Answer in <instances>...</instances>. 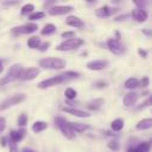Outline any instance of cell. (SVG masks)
Here are the masks:
<instances>
[{"label":"cell","mask_w":152,"mask_h":152,"mask_svg":"<svg viewBox=\"0 0 152 152\" xmlns=\"http://www.w3.org/2000/svg\"><path fill=\"white\" fill-rule=\"evenodd\" d=\"M125 87H126L127 89H131V90L137 89L138 87H140V86H139V80L135 78V77H131V78L126 80V82H125Z\"/></svg>","instance_id":"cell-20"},{"label":"cell","mask_w":152,"mask_h":152,"mask_svg":"<svg viewBox=\"0 0 152 152\" xmlns=\"http://www.w3.org/2000/svg\"><path fill=\"white\" fill-rule=\"evenodd\" d=\"M96 87L97 88H104L106 87V82H97L96 83Z\"/></svg>","instance_id":"cell-38"},{"label":"cell","mask_w":152,"mask_h":152,"mask_svg":"<svg viewBox=\"0 0 152 152\" xmlns=\"http://www.w3.org/2000/svg\"><path fill=\"white\" fill-rule=\"evenodd\" d=\"M148 83H150V80H148V77L144 76V77L141 78V81L139 82V86H141L142 88H146V87L148 86Z\"/></svg>","instance_id":"cell-33"},{"label":"cell","mask_w":152,"mask_h":152,"mask_svg":"<svg viewBox=\"0 0 152 152\" xmlns=\"http://www.w3.org/2000/svg\"><path fill=\"white\" fill-rule=\"evenodd\" d=\"M110 127H112V129L114 132L121 131L122 127H124V120L122 119H115V120H113L112 124H110Z\"/></svg>","instance_id":"cell-24"},{"label":"cell","mask_w":152,"mask_h":152,"mask_svg":"<svg viewBox=\"0 0 152 152\" xmlns=\"http://www.w3.org/2000/svg\"><path fill=\"white\" fill-rule=\"evenodd\" d=\"M128 17H129V14H122V15H119V17H116L114 20H115V21H122V20H126Z\"/></svg>","instance_id":"cell-35"},{"label":"cell","mask_w":152,"mask_h":152,"mask_svg":"<svg viewBox=\"0 0 152 152\" xmlns=\"http://www.w3.org/2000/svg\"><path fill=\"white\" fill-rule=\"evenodd\" d=\"M49 45H50V43H49V42H45V43H43L42 45H39V48H38V49H39L40 51H45V50L49 48Z\"/></svg>","instance_id":"cell-36"},{"label":"cell","mask_w":152,"mask_h":152,"mask_svg":"<svg viewBox=\"0 0 152 152\" xmlns=\"http://www.w3.org/2000/svg\"><path fill=\"white\" fill-rule=\"evenodd\" d=\"M66 65V62L62 58L57 57H46L39 61V66L43 69H51V70H61Z\"/></svg>","instance_id":"cell-2"},{"label":"cell","mask_w":152,"mask_h":152,"mask_svg":"<svg viewBox=\"0 0 152 152\" xmlns=\"http://www.w3.org/2000/svg\"><path fill=\"white\" fill-rule=\"evenodd\" d=\"M150 147H151L150 141H146V142H141L137 145L135 147L131 148L129 152H150Z\"/></svg>","instance_id":"cell-19"},{"label":"cell","mask_w":152,"mask_h":152,"mask_svg":"<svg viewBox=\"0 0 152 152\" xmlns=\"http://www.w3.org/2000/svg\"><path fill=\"white\" fill-rule=\"evenodd\" d=\"M21 152H36V151H33L32 148H28V147H24Z\"/></svg>","instance_id":"cell-39"},{"label":"cell","mask_w":152,"mask_h":152,"mask_svg":"<svg viewBox=\"0 0 152 152\" xmlns=\"http://www.w3.org/2000/svg\"><path fill=\"white\" fill-rule=\"evenodd\" d=\"M74 8L71 6H53V7H50L49 8V13L51 15H62V14H66V13H70Z\"/></svg>","instance_id":"cell-11"},{"label":"cell","mask_w":152,"mask_h":152,"mask_svg":"<svg viewBox=\"0 0 152 152\" xmlns=\"http://www.w3.org/2000/svg\"><path fill=\"white\" fill-rule=\"evenodd\" d=\"M116 11H118V8H112V7L107 6V5H104V6L100 7V8H97L95 13H96V15L99 18H106V17H109L112 13H114Z\"/></svg>","instance_id":"cell-13"},{"label":"cell","mask_w":152,"mask_h":152,"mask_svg":"<svg viewBox=\"0 0 152 152\" xmlns=\"http://www.w3.org/2000/svg\"><path fill=\"white\" fill-rule=\"evenodd\" d=\"M102 103H103V100H102V99H96V100H94V101H90V102L87 104V107H88L89 109H91V110H97V109L101 107Z\"/></svg>","instance_id":"cell-26"},{"label":"cell","mask_w":152,"mask_h":152,"mask_svg":"<svg viewBox=\"0 0 152 152\" xmlns=\"http://www.w3.org/2000/svg\"><path fill=\"white\" fill-rule=\"evenodd\" d=\"M5 128H6V120H5V118L0 116V133L4 132Z\"/></svg>","instance_id":"cell-34"},{"label":"cell","mask_w":152,"mask_h":152,"mask_svg":"<svg viewBox=\"0 0 152 152\" xmlns=\"http://www.w3.org/2000/svg\"><path fill=\"white\" fill-rule=\"evenodd\" d=\"M55 31H56V26H55L53 24H46V25L42 28L40 33H42L43 36H50V34H52Z\"/></svg>","instance_id":"cell-23"},{"label":"cell","mask_w":152,"mask_h":152,"mask_svg":"<svg viewBox=\"0 0 152 152\" xmlns=\"http://www.w3.org/2000/svg\"><path fill=\"white\" fill-rule=\"evenodd\" d=\"M65 24L69 25V26H72V27H82L84 26V21L82 19H80L78 17H74V15H70L65 19Z\"/></svg>","instance_id":"cell-16"},{"label":"cell","mask_w":152,"mask_h":152,"mask_svg":"<svg viewBox=\"0 0 152 152\" xmlns=\"http://www.w3.org/2000/svg\"><path fill=\"white\" fill-rule=\"evenodd\" d=\"M108 66V61L106 59H94V61H90L87 63V68L89 70H103Z\"/></svg>","instance_id":"cell-10"},{"label":"cell","mask_w":152,"mask_h":152,"mask_svg":"<svg viewBox=\"0 0 152 152\" xmlns=\"http://www.w3.org/2000/svg\"><path fill=\"white\" fill-rule=\"evenodd\" d=\"M39 75V69L38 68H28V69H23L20 76H19V80H23V81H31V80H34L37 76Z\"/></svg>","instance_id":"cell-9"},{"label":"cell","mask_w":152,"mask_h":152,"mask_svg":"<svg viewBox=\"0 0 152 152\" xmlns=\"http://www.w3.org/2000/svg\"><path fill=\"white\" fill-rule=\"evenodd\" d=\"M64 95H65V97H66L68 100H74V99H76L77 93H76V90L72 89V88H66L65 91H64Z\"/></svg>","instance_id":"cell-27"},{"label":"cell","mask_w":152,"mask_h":152,"mask_svg":"<svg viewBox=\"0 0 152 152\" xmlns=\"http://www.w3.org/2000/svg\"><path fill=\"white\" fill-rule=\"evenodd\" d=\"M78 76H80V74L76 72V71H65V72L59 74V75H57V76H53V77L43 80L42 82L38 83V88H40V89H46V88L57 86V84H59V83H63V82H65V81L75 80V78H77Z\"/></svg>","instance_id":"cell-1"},{"label":"cell","mask_w":152,"mask_h":152,"mask_svg":"<svg viewBox=\"0 0 152 152\" xmlns=\"http://www.w3.org/2000/svg\"><path fill=\"white\" fill-rule=\"evenodd\" d=\"M83 39L81 38H71V39H66L64 42H62L56 49L58 51H71V50H75L77 48H80L81 45H83Z\"/></svg>","instance_id":"cell-5"},{"label":"cell","mask_w":152,"mask_h":152,"mask_svg":"<svg viewBox=\"0 0 152 152\" xmlns=\"http://www.w3.org/2000/svg\"><path fill=\"white\" fill-rule=\"evenodd\" d=\"M25 100V94H15L11 97H8L7 100H5L1 106H0V109L4 110V109H7L8 107H12L14 104H19L20 102H23Z\"/></svg>","instance_id":"cell-6"},{"label":"cell","mask_w":152,"mask_h":152,"mask_svg":"<svg viewBox=\"0 0 152 152\" xmlns=\"http://www.w3.org/2000/svg\"><path fill=\"white\" fill-rule=\"evenodd\" d=\"M34 10V6L32 5V4H26L25 6H23V8H21V14H28V13H31L32 11Z\"/></svg>","instance_id":"cell-28"},{"label":"cell","mask_w":152,"mask_h":152,"mask_svg":"<svg viewBox=\"0 0 152 152\" xmlns=\"http://www.w3.org/2000/svg\"><path fill=\"white\" fill-rule=\"evenodd\" d=\"M2 70H4V68H2V63H1V62H0V72H1V71H2Z\"/></svg>","instance_id":"cell-41"},{"label":"cell","mask_w":152,"mask_h":152,"mask_svg":"<svg viewBox=\"0 0 152 152\" xmlns=\"http://www.w3.org/2000/svg\"><path fill=\"white\" fill-rule=\"evenodd\" d=\"M69 126L75 133H83L89 128V125L81 124V122H69Z\"/></svg>","instance_id":"cell-17"},{"label":"cell","mask_w":152,"mask_h":152,"mask_svg":"<svg viewBox=\"0 0 152 152\" xmlns=\"http://www.w3.org/2000/svg\"><path fill=\"white\" fill-rule=\"evenodd\" d=\"M26 124H27V116H26V114H21V115H19V118H18V125L24 127Z\"/></svg>","instance_id":"cell-31"},{"label":"cell","mask_w":152,"mask_h":152,"mask_svg":"<svg viewBox=\"0 0 152 152\" xmlns=\"http://www.w3.org/2000/svg\"><path fill=\"white\" fill-rule=\"evenodd\" d=\"M75 32H72V31H66V32H63L62 33V37L63 38H68V39H71V38H75Z\"/></svg>","instance_id":"cell-32"},{"label":"cell","mask_w":152,"mask_h":152,"mask_svg":"<svg viewBox=\"0 0 152 152\" xmlns=\"http://www.w3.org/2000/svg\"><path fill=\"white\" fill-rule=\"evenodd\" d=\"M40 45V39L38 37H31L27 39V46L31 48V49H38Z\"/></svg>","instance_id":"cell-25"},{"label":"cell","mask_w":152,"mask_h":152,"mask_svg":"<svg viewBox=\"0 0 152 152\" xmlns=\"http://www.w3.org/2000/svg\"><path fill=\"white\" fill-rule=\"evenodd\" d=\"M151 127H152V119H144L137 124V129H139V131L147 129Z\"/></svg>","instance_id":"cell-21"},{"label":"cell","mask_w":152,"mask_h":152,"mask_svg":"<svg viewBox=\"0 0 152 152\" xmlns=\"http://www.w3.org/2000/svg\"><path fill=\"white\" fill-rule=\"evenodd\" d=\"M138 97H139V95H138L137 93H134V91H131V93H127V94L124 96V100H122V102H124V104H125V106H127V107H131V106H133V104L137 102Z\"/></svg>","instance_id":"cell-15"},{"label":"cell","mask_w":152,"mask_h":152,"mask_svg":"<svg viewBox=\"0 0 152 152\" xmlns=\"http://www.w3.org/2000/svg\"><path fill=\"white\" fill-rule=\"evenodd\" d=\"M107 46L110 50V52H113L114 55H122L125 52V48L124 45L120 43V40H116L114 38L108 39L107 42Z\"/></svg>","instance_id":"cell-8"},{"label":"cell","mask_w":152,"mask_h":152,"mask_svg":"<svg viewBox=\"0 0 152 152\" xmlns=\"http://www.w3.org/2000/svg\"><path fill=\"white\" fill-rule=\"evenodd\" d=\"M131 15H132L137 21H139V23H144V21L147 19V12H146L145 10H142V8H139V7L134 8Z\"/></svg>","instance_id":"cell-14"},{"label":"cell","mask_w":152,"mask_h":152,"mask_svg":"<svg viewBox=\"0 0 152 152\" xmlns=\"http://www.w3.org/2000/svg\"><path fill=\"white\" fill-rule=\"evenodd\" d=\"M46 127H48V124L45 121H36L32 125V131L36 132V133H39V132L46 129Z\"/></svg>","instance_id":"cell-22"},{"label":"cell","mask_w":152,"mask_h":152,"mask_svg":"<svg viewBox=\"0 0 152 152\" xmlns=\"http://www.w3.org/2000/svg\"><path fill=\"white\" fill-rule=\"evenodd\" d=\"M139 55L141 56V57H144V58H146V56H147V52L145 51V50H141V49H139Z\"/></svg>","instance_id":"cell-37"},{"label":"cell","mask_w":152,"mask_h":152,"mask_svg":"<svg viewBox=\"0 0 152 152\" xmlns=\"http://www.w3.org/2000/svg\"><path fill=\"white\" fill-rule=\"evenodd\" d=\"M63 112L68 113V114H71V115H75V116H78V118H89L90 114L87 113V112H83L81 109H76V108H71V107H62L61 108Z\"/></svg>","instance_id":"cell-12"},{"label":"cell","mask_w":152,"mask_h":152,"mask_svg":"<svg viewBox=\"0 0 152 152\" xmlns=\"http://www.w3.org/2000/svg\"><path fill=\"white\" fill-rule=\"evenodd\" d=\"M37 30H38L37 24H25V25L18 26V27H13L12 32L17 33V34H28V33H32Z\"/></svg>","instance_id":"cell-7"},{"label":"cell","mask_w":152,"mask_h":152,"mask_svg":"<svg viewBox=\"0 0 152 152\" xmlns=\"http://www.w3.org/2000/svg\"><path fill=\"white\" fill-rule=\"evenodd\" d=\"M21 71H23V66L20 64H13L8 69L6 76H4L2 78H0V86L7 84V83H10V82H12V81H14L17 78H19Z\"/></svg>","instance_id":"cell-3"},{"label":"cell","mask_w":152,"mask_h":152,"mask_svg":"<svg viewBox=\"0 0 152 152\" xmlns=\"http://www.w3.org/2000/svg\"><path fill=\"white\" fill-rule=\"evenodd\" d=\"M1 145L2 146H6V138H2L1 139Z\"/></svg>","instance_id":"cell-40"},{"label":"cell","mask_w":152,"mask_h":152,"mask_svg":"<svg viewBox=\"0 0 152 152\" xmlns=\"http://www.w3.org/2000/svg\"><path fill=\"white\" fill-rule=\"evenodd\" d=\"M25 135V129H19V131H11L10 133V137H11V141H13L14 144L20 141Z\"/></svg>","instance_id":"cell-18"},{"label":"cell","mask_w":152,"mask_h":152,"mask_svg":"<svg viewBox=\"0 0 152 152\" xmlns=\"http://www.w3.org/2000/svg\"><path fill=\"white\" fill-rule=\"evenodd\" d=\"M108 147L112 150V151H119L120 150V142L118 140H110L108 142Z\"/></svg>","instance_id":"cell-30"},{"label":"cell","mask_w":152,"mask_h":152,"mask_svg":"<svg viewBox=\"0 0 152 152\" xmlns=\"http://www.w3.org/2000/svg\"><path fill=\"white\" fill-rule=\"evenodd\" d=\"M55 122H56V126L62 131L63 135L66 138V139H74L76 137V133L70 128L69 126V121H66L64 118L62 116H57L55 119Z\"/></svg>","instance_id":"cell-4"},{"label":"cell","mask_w":152,"mask_h":152,"mask_svg":"<svg viewBox=\"0 0 152 152\" xmlns=\"http://www.w3.org/2000/svg\"><path fill=\"white\" fill-rule=\"evenodd\" d=\"M44 12H33V13H31L30 15H28V19L30 20H38V19H42V18H44Z\"/></svg>","instance_id":"cell-29"}]
</instances>
